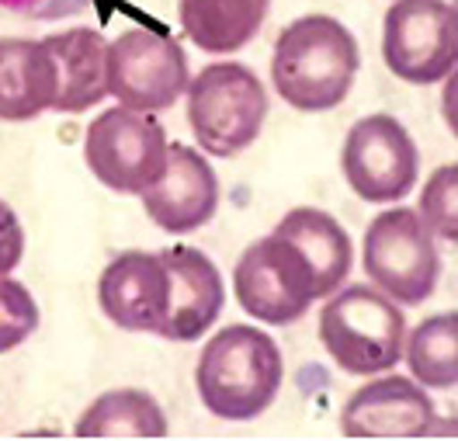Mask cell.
Returning <instances> with one entry per match:
<instances>
[{
    "mask_svg": "<svg viewBox=\"0 0 458 441\" xmlns=\"http://www.w3.org/2000/svg\"><path fill=\"white\" fill-rule=\"evenodd\" d=\"M358 38L330 14H302L282 29L271 53V84L295 112L323 115L347 101L358 81Z\"/></svg>",
    "mask_w": 458,
    "mask_h": 441,
    "instance_id": "6da1fadb",
    "label": "cell"
},
{
    "mask_svg": "<svg viewBox=\"0 0 458 441\" xmlns=\"http://www.w3.org/2000/svg\"><path fill=\"white\" fill-rule=\"evenodd\" d=\"M285 383V358L278 341L247 324L223 327L201 348L195 389L205 411L229 424L258 420L278 400Z\"/></svg>",
    "mask_w": 458,
    "mask_h": 441,
    "instance_id": "7a4b0ae2",
    "label": "cell"
},
{
    "mask_svg": "<svg viewBox=\"0 0 458 441\" xmlns=\"http://www.w3.org/2000/svg\"><path fill=\"white\" fill-rule=\"evenodd\" d=\"M319 341L347 376H378L403 358L406 320L400 302L375 285H347L319 310Z\"/></svg>",
    "mask_w": 458,
    "mask_h": 441,
    "instance_id": "3957f363",
    "label": "cell"
},
{
    "mask_svg": "<svg viewBox=\"0 0 458 441\" xmlns=\"http://www.w3.org/2000/svg\"><path fill=\"white\" fill-rule=\"evenodd\" d=\"M188 125L195 147L208 157H240L258 143L267 118V88L243 63H208L188 81Z\"/></svg>",
    "mask_w": 458,
    "mask_h": 441,
    "instance_id": "277c9868",
    "label": "cell"
},
{
    "mask_svg": "<svg viewBox=\"0 0 458 441\" xmlns=\"http://www.w3.org/2000/svg\"><path fill=\"white\" fill-rule=\"evenodd\" d=\"M361 265L375 289L400 306L428 302L441 282V254L434 233L420 212L406 206L386 208L369 223Z\"/></svg>",
    "mask_w": 458,
    "mask_h": 441,
    "instance_id": "5b68a950",
    "label": "cell"
},
{
    "mask_svg": "<svg viewBox=\"0 0 458 441\" xmlns=\"http://www.w3.org/2000/svg\"><path fill=\"white\" fill-rule=\"evenodd\" d=\"M233 289L254 320L271 327L302 320L306 310L319 299L313 265L292 240L275 230L240 254L233 267Z\"/></svg>",
    "mask_w": 458,
    "mask_h": 441,
    "instance_id": "8992f818",
    "label": "cell"
},
{
    "mask_svg": "<svg viewBox=\"0 0 458 441\" xmlns=\"http://www.w3.org/2000/svg\"><path fill=\"white\" fill-rule=\"evenodd\" d=\"M167 157V132L153 112L114 105L90 118L84 132V164L118 195H143Z\"/></svg>",
    "mask_w": 458,
    "mask_h": 441,
    "instance_id": "52a82bcc",
    "label": "cell"
},
{
    "mask_svg": "<svg viewBox=\"0 0 458 441\" xmlns=\"http://www.w3.org/2000/svg\"><path fill=\"white\" fill-rule=\"evenodd\" d=\"M382 59L406 84H441L458 66V21L445 0H396L382 18Z\"/></svg>",
    "mask_w": 458,
    "mask_h": 441,
    "instance_id": "ba28073f",
    "label": "cell"
},
{
    "mask_svg": "<svg viewBox=\"0 0 458 441\" xmlns=\"http://www.w3.org/2000/svg\"><path fill=\"white\" fill-rule=\"evenodd\" d=\"M188 56L167 31L140 25L108 42V94L125 108L167 112L188 90Z\"/></svg>",
    "mask_w": 458,
    "mask_h": 441,
    "instance_id": "9c48e42d",
    "label": "cell"
},
{
    "mask_svg": "<svg viewBox=\"0 0 458 441\" xmlns=\"http://www.w3.org/2000/svg\"><path fill=\"white\" fill-rule=\"evenodd\" d=\"M341 171L361 202L389 206L413 191L420 149L400 118L375 112L351 125L341 149Z\"/></svg>",
    "mask_w": 458,
    "mask_h": 441,
    "instance_id": "30bf717a",
    "label": "cell"
},
{
    "mask_svg": "<svg viewBox=\"0 0 458 441\" xmlns=\"http://www.w3.org/2000/svg\"><path fill=\"white\" fill-rule=\"evenodd\" d=\"M101 313L129 334H164L171 317V267L160 250H122L98 278Z\"/></svg>",
    "mask_w": 458,
    "mask_h": 441,
    "instance_id": "8fae6325",
    "label": "cell"
},
{
    "mask_svg": "<svg viewBox=\"0 0 458 441\" xmlns=\"http://www.w3.org/2000/svg\"><path fill=\"white\" fill-rule=\"evenodd\" d=\"M140 199L153 226L164 233H191L208 226L219 208V177L199 147L167 143V157Z\"/></svg>",
    "mask_w": 458,
    "mask_h": 441,
    "instance_id": "7c38bea8",
    "label": "cell"
},
{
    "mask_svg": "<svg viewBox=\"0 0 458 441\" xmlns=\"http://www.w3.org/2000/svg\"><path fill=\"white\" fill-rule=\"evenodd\" d=\"M341 431L347 438H428L437 431L434 400L424 386L406 376H382L347 396L341 411Z\"/></svg>",
    "mask_w": 458,
    "mask_h": 441,
    "instance_id": "4fadbf2b",
    "label": "cell"
},
{
    "mask_svg": "<svg viewBox=\"0 0 458 441\" xmlns=\"http://www.w3.org/2000/svg\"><path fill=\"white\" fill-rule=\"evenodd\" d=\"M160 254L171 267V317H167V327L160 337L177 341V344L199 341L216 327L223 306H226L223 275L212 265L208 254L184 247V243L167 247Z\"/></svg>",
    "mask_w": 458,
    "mask_h": 441,
    "instance_id": "5bb4252c",
    "label": "cell"
},
{
    "mask_svg": "<svg viewBox=\"0 0 458 441\" xmlns=\"http://www.w3.org/2000/svg\"><path fill=\"white\" fill-rule=\"evenodd\" d=\"M56 59L46 38H0V122H31L56 108Z\"/></svg>",
    "mask_w": 458,
    "mask_h": 441,
    "instance_id": "9a60e30c",
    "label": "cell"
},
{
    "mask_svg": "<svg viewBox=\"0 0 458 441\" xmlns=\"http://www.w3.org/2000/svg\"><path fill=\"white\" fill-rule=\"evenodd\" d=\"M46 46L56 59V108L77 115L108 98V38L94 29H70L46 35Z\"/></svg>",
    "mask_w": 458,
    "mask_h": 441,
    "instance_id": "2e32d148",
    "label": "cell"
},
{
    "mask_svg": "<svg viewBox=\"0 0 458 441\" xmlns=\"http://www.w3.org/2000/svg\"><path fill=\"white\" fill-rule=\"evenodd\" d=\"M275 233L292 240L306 254V261L316 271V282H319V299L334 295L347 282L351 265H354V243L341 226V219H334L330 212L316 206H299L288 208L278 219Z\"/></svg>",
    "mask_w": 458,
    "mask_h": 441,
    "instance_id": "e0dca14e",
    "label": "cell"
},
{
    "mask_svg": "<svg viewBox=\"0 0 458 441\" xmlns=\"http://www.w3.org/2000/svg\"><path fill=\"white\" fill-rule=\"evenodd\" d=\"M271 0H177V21L201 53L229 56L264 29Z\"/></svg>",
    "mask_w": 458,
    "mask_h": 441,
    "instance_id": "ac0fdd59",
    "label": "cell"
},
{
    "mask_svg": "<svg viewBox=\"0 0 458 441\" xmlns=\"http://www.w3.org/2000/svg\"><path fill=\"white\" fill-rule=\"evenodd\" d=\"M73 435L87 441H153L167 438L171 424L164 407L146 389H108L94 403H87L73 424Z\"/></svg>",
    "mask_w": 458,
    "mask_h": 441,
    "instance_id": "d6986e66",
    "label": "cell"
},
{
    "mask_svg": "<svg viewBox=\"0 0 458 441\" xmlns=\"http://www.w3.org/2000/svg\"><path fill=\"white\" fill-rule=\"evenodd\" d=\"M403 358L413 379L428 389L458 386V313H437L406 334Z\"/></svg>",
    "mask_w": 458,
    "mask_h": 441,
    "instance_id": "ffe728a7",
    "label": "cell"
},
{
    "mask_svg": "<svg viewBox=\"0 0 458 441\" xmlns=\"http://www.w3.org/2000/svg\"><path fill=\"white\" fill-rule=\"evenodd\" d=\"M420 219L437 240L458 243V164H445L420 191Z\"/></svg>",
    "mask_w": 458,
    "mask_h": 441,
    "instance_id": "44dd1931",
    "label": "cell"
},
{
    "mask_svg": "<svg viewBox=\"0 0 458 441\" xmlns=\"http://www.w3.org/2000/svg\"><path fill=\"white\" fill-rule=\"evenodd\" d=\"M38 330V302L29 285L11 275L0 278V354L14 352Z\"/></svg>",
    "mask_w": 458,
    "mask_h": 441,
    "instance_id": "7402d4cb",
    "label": "cell"
},
{
    "mask_svg": "<svg viewBox=\"0 0 458 441\" xmlns=\"http://www.w3.org/2000/svg\"><path fill=\"white\" fill-rule=\"evenodd\" d=\"M25 258V226L18 212L0 199V278L11 275Z\"/></svg>",
    "mask_w": 458,
    "mask_h": 441,
    "instance_id": "603a6c76",
    "label": "cell"
},
{
    "mask_svg": "<svg viewBox=\"0 0 458 441\" xmlns=\"http://www.w3.org/2000/svg\"><path fill=\"white\" fill-rule=\"evenodd\" d=\"M4 11L21 18H63L84 7V0H0Z\"/></svg>",
    "mask_w": 458,
    "mask_h": 441,
    "instance_id": "cb8c5ba5",
    "label": "cell"
},
{
    "mask_svg": "<svg viewBox=\"0 0 458 441\" xmlns=\"http://www.w3.org/2000/svg\"><path fill=\"white\" fill-rule=\"evenodd\" d=\"M441 115L448 122L452 136L458 140V66L445 77V90H441Z\"/></svg>",
    "mask_w": 458,
    "mask_h": 441,
    "instance_id": "d4e9b609",
    "label": "cell"
},
{
    "mask_svg": "<svg viewBox=\"0 0 458 441\" xmlns=\"http://www.w3.org/2000/svg\"><path fill=\"white\" fill-rule=\"evenodd\" d=\"M452 11H455V21H458V0H452Z\"/></svg>",
    "mask_w": 458,
    "mask_h": 441,
    "instance_id": "484cf974",
    "label": "cell"
}]
</instances>
